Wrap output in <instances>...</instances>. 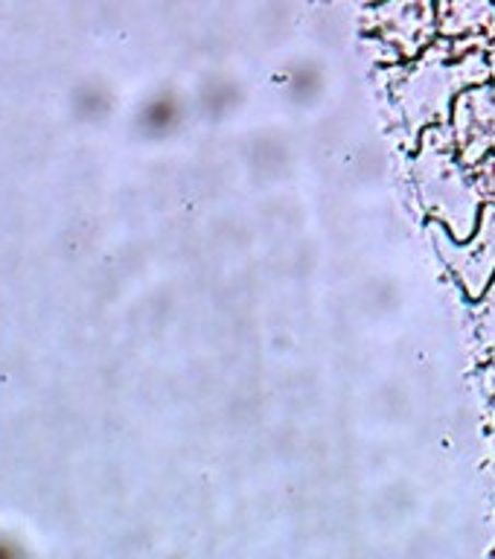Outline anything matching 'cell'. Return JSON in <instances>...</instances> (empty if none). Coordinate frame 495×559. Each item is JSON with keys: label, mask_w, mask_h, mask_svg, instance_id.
Listing matches in <instances>:
<instances>
[{"label": "cell", "mask_w": 495, "mask_h": 559, "mask_svg": "<svg viewBox=\"0 0 495 559\" xmlns=\"http://www.w3.org/2000/svg\"><path fill=\"white\" fill-rule=\"evenodd\" d=\"M493 554H495V548H493Z\"/></svg>", "instance_id": "cell-11"}, {"label": "cell", "mask_w": 495, "mask_h": 559, "mask_svg": "<svg viewBox=\"0 0 495 559\" xmlns=\"http://www.w3.org/2000/svg\"><path fill=\"white\" fill-rule=\"evenodd\" d=\"M490 449H493V457H495V428H490V437H487Z\"/></svg>", "instance_id": "cell-9"}, {"label": "cell", "mask_w": 495, "mask_h": 559, "mask_svg": "<svg viewBox=\"0 0 495 559\" xmlns=\"http://www.w3.org/2000/svg\"><path fill=\"white\" fill-rule=\"evenodd\" d=\"M426 234L435 245V251L440 253V260L446 262V269L461 283L470 304L481 300V295L487 292L495 277V201L484 204L479 227L467 242L455 239L449 227L437 218H428Z\"/></svg>", "instance_id": "cell-3"}, {"label": "cell", "mask_w": 495, "mask_h": 559, "mask_svg": "<svg viewBox=\"0 0 495 559\" xmlns=\"http://www.w3.org/2000/svg\"><path fill=\"white\" fill-rule=\"evenodd\" d=\"M362 21L367 33L400 52L402 61L417 59L440 35L435 0H382L365 9Z\"/></svg>", "instance_id": "cell-4"}, {"label": "cell", "mask_w": 495, "mask_h": 559, "mask_svg": "<svg viewBox=\"0 0 495 559\" xmlns=\"http://www.w3.org/2000/svg\"><path fill=\"white\" fill-rule=\"evenodd\" d=\"M490 56H493V59H495V38H493V41H490Z\"/></svg>", "instance_id": "cell-10"}, {"label": "cell", "mask_w": 495, "mask_h": 559, "mask_svg": "<svg viewBox=\"0 0 495 559\" xmlns=\"http://www.w3.org/2000/svg\"><path fill=\"white\" fill-rule=\"evenodd\" d=\"M487 35H440L417 59L388 64L382 82L397 117V143L405 155H414L420 134L437 122H452L455 99L472 85L493 76Z\"/></svg>", "instance_id": "cell-1"}, {"label": "cell", "mask_w": 495, "mask_h": 559, "mask_svg": "<svg viewBox=\"0 0 495 559\" xmlns=\"http://www.w3.org/2000/svg\"><path fill=\"white\" fill-rule=\"evenodd\" d=\"M452 129L458 155L467 166H479L484 157L495 155V59L493 76L455 99Z\"/></svg>", "instance_id": "cell-5"}, {"label": "cell", "mask_w": 495, "mask_h": 559, "mask_svg": "<svg viewBox=\"0 0 495 559\" xmlns=\"http://www.w3.org/2000/svg\"><path fill=\"white\" fill-rule=\"evenodd\" d=\"M472 326H475V338H472V361L484 365L495 353V277L487 286V292L481 295V300L470 306Z\"/></svg>", "instance_id": "cell-7"}, {"label": "cell", "mask_w": 495, "mask_h": 559, "mask_svg": "<svg viewBox=\"0 0 495 559\" xmlns=\"http://www.w3.org/2000/svg\"><path fill=\"white\" fill-rule=\"evenodd\" d=\"M437 24L446 38H495V0H437Z\"/></svg>", "instance_id": "cell-6"}, {"label": "cell", "mask_w": 495, "mask_h": 559, "mask_svg": "<svg viewBox=\"0 0 495 559\" xmlns=\"http://www.w3.org/2000/svg\"><path fill=\"white\" fill-rule=\"evenodd\" d=\"M475 382H479V391L484 396V419H487L490 428H495V353L484 365H479Z\"/></svg>", "instance_id": "cell-8"}, {"label": "cell", "mask_w": 495, "mask_h": 559, "mask_svg": "<svg viewBox=\"0 0 495 559\" xmlns=\"http://www.w3.org/2000/svg\"><path fill=\"white\" fill-rule=\"evenodd\" d=\"M411 181L417 187L420 213L444 222L455 239L467 242L484 204L495 201V155L467 166L458 155L452 122H437L420 134L417 152L411 155Z\"/></svg>", "instance_id": "cell-2"}]
</instances>
